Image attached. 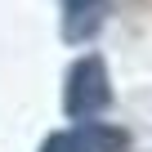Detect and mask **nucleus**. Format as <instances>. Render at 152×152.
<instances>
[{
	"mask_svg": "<svg viewBox=\"0 0 152 152\" xmlns=\"http://www.w3.org/2000/svg\"><path fill=\"white\" fill-rule=\"evenodd\" d=\"M72 9H90V5H99V0H67Z\"/></svg>",
	"mask_w": 152,
	"mask_h": 152,
	"instance_id": "obj_3",
	"label": "nucleus"
},
{
	"mask_svg": "<svg viewBox=\"0 0 152 152\" xmlns=\"http://www.w3.org/2000/svg\"><path fill=\"white\" fill-rule=\"evenodd\" d=\"M45 152H90V143H85L81 134H54V139L45 143Z\"/></svg>",
	"mask_w": 152,
	"mask_h": 152,
	"instance_id": "obj_2",
	"label": "nucleus"
},
{
	"mask_svg": "<svg viewBox=\"0 0 152 152\" xmlns=\"http://www.w3.org/2000/svg\"><path fill=\"white\" fill-rule=\"evenodd\" d=\"M107 103V81H103V67H99V58H90V63H81L72 72V90H67V107L76 112V116H90V112H99Z\"/></svg>",
	"mask_w": 152,
	"mask_h": 152,
	"instance_id": "obj_1",
	"label": "nucleus"
}]
</instances>
